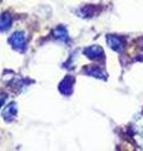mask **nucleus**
Listing matches in <instances>:
<instances>
[{"label": "nucleus", "instance_id": "f257e3e1", "mask_svg": "<svg viewBox=\"0 0 143 151\" xmlns=\"http://www.w3.org/2000/svg\"><path fill=\"white\" fill-rule=\"evenodd\" d=\"M11 44L15 47V48L18 49H23L24 48V45H25V35L23 34V33L20 32H18V33H14L13 37H11Z\"/></svg>", "mask_w": 143, "mask_h": 151}, {"label": "nucleus", "instance_id": "f03ea898", "mask_svg": "<svg viewBox=\"0 0 143 151\" xmlns=\"http://www.w3.org/2000/svg\"><path fill=\"white\" fill-rule=\"evenodd\" d=\"M84 53L87 54V57H89V58L95 59V58H99V57L103 55V49L98 45H93V47H89V48L85 49Z\"/></svg>", "mask_w": 143, "mask_h": 151}, {"label": "nucleus", "instance_id": "7ed1b4c3", "mask_svg": "<svg viewBox=\"0 0 143 151\" xmlns=\"http://www.w3.org/2000/svg\"><path fill=\"white\" fill-rule=\"evenodd\" d=\"M108 44L111 45V48H113L114 50H118V52L123 48V40L119 37H116V35L108 37Z\"/></svg>", "mask_w": 143, "mask_h": 151}, {"label": "nucleus", "instance_id": "20e7f679", "mask_svg": "<svg viewBox=\"0 0 143 151\" xmlns=\"http://www.w3.org/2000/svg\"><path fill=\"white\" fill-rule=\"evenodd\" d=\"M54 37L59 40H65L66 38H68V32H66L64 27H58L54 30Z\"/></svg>", "mask_w": 143, "mask_h": 151}, {"label": "nucleus", "instance_id": "39448f33", "mask_svg": "<svg viewBox=\"0 0 143 151\" xmlns=\"http://www.w3.org/2000/svg\"><path fill=\"white\" fill-rule=\"evenodd\" d=\"M0 22H3V24H0V28L1 29H5V28L10 27V23H11V18L8 15V14H4V15L0 18Z\"/></svg>", "mask_w": 143, "mask_h": 151}, {"label": "nucleus", "instance_id": "423d86ee", "mask_svg": "<svg viewBox=\"0 0 143 151\" xmlns=\"http://www.w3.org/2000/svg\"><path fill=\"white\" fill-rule=\"evenodd\" d=\"M85 72H87L88 74H90V76H93V77H101V76H104V73L99 68H97V67L89 68L88 70H85Z\"/></svg>", "mask_w": 143, "mask_h": 151}, {"label": "nucleus", "instance_id": "0eeeda50", "mask_svg": "<svg viewBox=\"0 0 143 151\" xmlns=\"http://www.w3.org/2000/svg\"><path fill=\"white\" fill-rule=\"evenodd\" d=\"M15 113H16V107H15V105H10L9 106L6 110H5V112H4V115H8V117H13V116H15Z\"/></svg>", "mask_w": 143, "mask_h": 151}]
</instances>
